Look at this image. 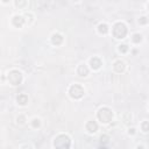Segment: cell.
Returning <instances> with one entry per match:
<instances>
[{"mask_svg": "<svg viewBox=\"0 0 149 149\" xmlns=\"http://www.w3.org/2000/svg\"><path fill=\"white\" fill-rule=\"evenodd\" d=\"M70 144H71L70 138L64 134L58 135L54 141V146L56 147V149H69Z\"/></svg>", "mask_w": 149, "mask_h": 149, "instance_id": "cell-1", "label": "cell"}, {"mask_svg": "<svg viewBox=\"0 0 149 149\" xmlns=\"http://www.w3.org/2000/svg\"><path fill=\"white\" fill-rule=\"evenodd\" d=\"M112 32H113V35H114L115 39H123V37L126 36V34H127V28L125 26V23L118 22V23H115L113 26Z\"/></svg>", "mask_w": 149, "mask_h": 149, "instance_id": "cell-2", "label": "cell"}, {"mask_svg": "<svg viewBox=\"0 0 149 149\" xmlns=\"http://www.w3.org/2000/svg\"><path fill=\"white\" fill-rule=\"evenodd\" d=\"M112 118H113V112H112L109 108L103 107V108L99 109V112H98V119L100 120L102 122L107 123V122H109L112 120Z\"/></svg>", "mask_w": 149, "mask_h": 149, "instance_id": "cell-3", "label": "cell"}, {"mask_svg": "<svg viewBox=\"0 0 149 149\" xmlns=\"http://www.w3.org/2000/svg\"><path fill=\"white\" fill-rule=\"evenodd\" d=\"M8 80L12 85H19L22 80V74L16 71V70H13L8 73Z\"/></svg>", "mask_w": 149, "mask_h": 149, "instance_id": "cell-4", "label": "cell"}, {"mask_svg": "<svg viewBox=\"0 0 149 149\" xmlns=\"http://www.w3.org/2000/svg\"><path fill=\"white\" fill-rule=\"evenodd\" d=\"M69 93H70V96H71L72 98H74V99H79V98L84 94V90H83V88H82L80 85L74 84V85H72L71 88H70Z\"/></svg>", "mask_w": 149, "mask_h": 149, "instance_id": "cell-5", "label": "cell"}, {"mask_svg": "<svg viewBox=\"0 0 149 149\" xmlns=\"http://www.w3.org/2000/svg\"><path fill=\"white\" fill-rule=\"evenodd\" d=\"M90 64H91V67L93 68V69H99L100 68V65H102V61H100V58H98V57H93V58H91L90 59Z\"/></svg>", "mask_w": 149, "mask_h": 149, "instance_id": "cell-6", "label": "cell"}, {"mask_svg": "<svg viewBox=\"0 0 149 149\" xmlns=\"http://www.w3.org/2000/svg\"><path fill=\"white\" fill-rule=\"evenodd\" d=\"M86 129H88L90 133H94L98 129V125L94 121H89L88 125H86Z\"/></svg>", "mask_w": 149, "mask_h": 149, "instance_id": "cell-7", "label": "cell"}, {"mask_svg": "<svg viewBox=\"0 0 149 149\" xmlns=\"http://www.w3.org/2000/svg\"><path fill=\"white\" fill-rule=\"evenodd\" d=\"M88 73H89L88 67H86L85 64L79 65V68H78V74L79 76H88Z\"/></svg>", "mask_w": 149, "mask_h": 149, "instance_id": "cell-8", "label": "cell"}, {"mask_svg": "<svg viewBox=\"0 0 149 149\" xmlns=\"http://www.w3.org/2000/svg\"><path fill=\"white\" fill-rule=\"evenodd\" d=\"M114 69H115V71H118V72L123 71V70H125V63H123L122 61H117L115 63H114Z\"/></svg>", "mask_w": 149, "mask_h": 149, "instance_id": "cell-9", "label": "cell"}, {"mask_svg": "<svg viewBox=\"0 0 149 149\" xmlns=\"http://www.w3.org/2000/svg\"><path fill=\"white\" fill-rule=\"evenodd\" d=\"M51 41H53V43H54V44L58 45V44H61V43H62V41H63V37H62L59 34H54V35H53V37H51Z\"/></svg>", "mask_w": 149, "mask_h": 149, "instance_id": "cell-10", "label": "cell"}, {"mask_svg": "<svg viewBox=\"0 0 149 149\" xmlns=\"http://www.w3.org/2000/svg\"><path fill=\"white\" fill-rule=\"evenodd\" d=\"M27 102H28V97H27L26 94H20V96L18 97V103H19L20 105H26Z\"/></svg>", "mask_w": 149, "mask_h": 149, "instance_id": "cell-11", "label": "cell"}, {"mask_svg": "<svg viewBox=\"0 0 149 149\" xmlns=\"http://www.w3.org/2000/svg\"><path fill=\"white\" fill-rule=\"evenodd\" d=\"M13 23L15 24L16 27H21L22 24H23V19H22V16H14Z\"/></svg>", "mask_w": 149, "mask_h": 149, "instance_id": "cell-12", "label": "cell"}, {"mask_svg": "<svg viewBox=\"0 0 149 149\" xmlns=\"http://www.w3.org/2000/svg\"><path fill=\"white\" fill-rule=\"evenodd\" d=\"M98 30L100 33H103V34H106L108 32V27L106 26L105 23H100V24H99V27H98Z\"/></svg>", "mask_w": 149, "mask_h": 149, "instance_id": "cell-13", "label": "cell"}, {"mask_svg": "<svg viewBox=\"0 0 149 149\" xmlns=\"http://www.w3.org/2000/svg\"><path fill=\"white\" fill-rule=\"evenodd\" d=\"M119 50H120L121 53H126V51L128 50L127 44H121V45H119Z\"/></svg>", "mask_w": 149, "mask_h": 149, "instance_id": "cell-14", "label": "cell"}, {"mask_svg": "<svg viewBox=\"0 0 149 149\" xmlns=\"http://www.w3.org/2000/svg\"><path fill=\"white\" fill-rule=\"evenodd\" d=\"M133 41H134L135 43L140 42V41H141V35H140V34H135V35L133 36Z\"/></svg>", "mask_w": 149, "mask_h": 149, "instance_id": "cell-15", "label": "cell"}, {"mask_svg": "<svg viewBox=\"0 0 149 149\" xmlns=\"http://www.w3.org/2000/svg\"><path fill=\"white\" fill-rule=\"evenodd\" d=\"M33 126L34 127H39L40 126V120L39 119H34L33 120Z\"/></svg>", "mask_w": 149, "mask_h": 149, "instance_id": "cell-16", "label": "cell"}, {"mask_svg": "<svg viewBox=\"0 0 149 149\" xmlns=\"http://www.w3.org/2000/svg\"><path fill=\"white\" fill-rule=\"evenodd\" d=\"M142 127H143V132H147V131H148V122H147V121H144V122H143Z\"/></svg>", "mask_w": 149, "mask_h": 149, "instance_id": "cell-17", "label": "cell"}, {"mask_svg": "<svg viewBox=\"0 0 149 149\" xmlns=\"http://www.w3.org/2000/svg\"><path fill=\"white\" fill-rule=\"evenodd\" d=\"M23 120H24V117H22V115H21V117H20V123H22V122H23Z\"/></svg>", "mask_w": 149, "mask_h": 149, "instance_id": "cell-18", "label": "cell"}]
</instances>
